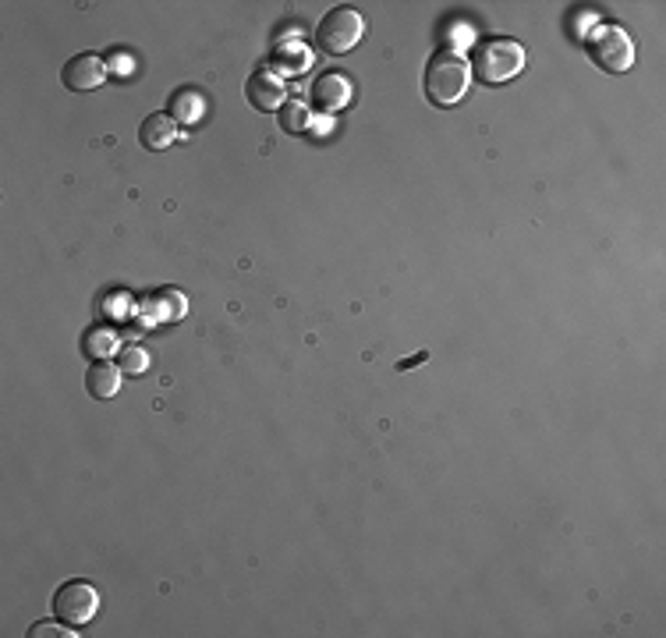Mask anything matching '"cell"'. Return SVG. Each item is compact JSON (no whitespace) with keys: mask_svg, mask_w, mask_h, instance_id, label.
Listing matches in <instances>:
<instances>
[{"mask_svg":"<svg viewBox=\"0 0 666 638\" xmlns=\"http://www.w3.org/2000/svg\"><path fill=\"white\" fill-rule=\"evenodd\" d=\"M472 86V64L457 50H436L426 64V100L433 107H454Z\"/></svg>","mask_w":666,"mask_h":638,"instance_id":"6da1fadb","label":"cell"},{"mask_svg":"<svg viewBox=\"0 0 666 638\" xmlns=\"http://www.w3.org/2000/svg\"><path fill=\"white\" fill-rule=\"evenodd\" d=\"M468 64H472V75L479 78L482 86H504L525 68V50L514 39L486 36L475 43V54Z\"/></svg>","mask_w":666,"mask_h":638,"instance_id":"7a4b0ae2","label":"cell"},{"mask_svg":"<svg viewBox=\"0 0 666 638\" xmlns=\"http://www.w3.org/2000/svg\"><path fill=\"white\" fill-rule=\"evenodd\" d=\"M362 36H365V18H362V11H355V8H333L330 15L319 22V29H316V43H319V50L323 54H330V57H344V54H351V50L362 43Z\"/></svg>","mask_w":666,"mask_h":638,"instance_id":"3957f363","label":"cell"},{"mask_svg":"<svg viewBox=\"0 0 666 638\" xmlns=\"http://www.w3.org/2000/svg\"><path fill=\"white\" fill-rule=\"evenodd\" d=\"M585 47H589V57L596 61V68L606 71V75H624V71L635 64V43H631L628 32L617 29V25L596 29Z\"/></svg>","mask_w":666,"mask_h":638,"instance_id":"277c9868","label":"cell"},{"mask_svg":"<svg viewBox=\"0 0 666 638\" xmlns=\"http://www.w3.org/2000/svg\"><path fill=\"white\" fill-rule=\"evenodd\" d=\"M96 610H100V592H96L89 582L71 578V582H64L61 589L54 592V614H57V621H64L68 628H82V624H89L96 617Z\"/></svg>","mask_w":666,"mask_h":638,"instance_id":"5b68a950","label":"cell"},{"mask_svg":"<svg viewBox=\"0 0 666 638\" xmlns=\"http://www.w3.org/2000/svg\"><path fill=\"white\" fill-rule=\"evenodd\" d=\"M107 75H110V68L100 54H78L64 64L61 82L71 89V93H93V89H100L103 82H107Z\"/></svg>","mask_w":666,"mask_h":638,"instance_id":"8992f818","label":"cell"},{"mask_svg":"<svg viewBox=\"0 0 666 638\" xmlns=\"http://www.w3.org/2000/svg\"><path fill=\"white\" fill-rule=\"evenodd\" d=\"M245 96L248 103L259 110V114H277L280 107L287 103V86L284 78L277 75V71H252L245 82Z\"/></svg>","mask_w":666,"mask_h":638,"instance_id":"52a82bcc","label":"cell"},{"mask_svg":"<svg viewBox=\"0 0 666 638\" xmlns=\"http://www.w3.org/2000/svg\"><path fill=\"white\" fill-rule=\"evenodd\" d=\"M174 139H178V121H174L171 114H163V110L149 114L139 125V142H142V149H149V153H163Z\"/></svg>","mask_w":666,"mask_h":638,"instance_id":"ba28073f","label":"cell"},{"mask_svg":"<svg viewBox=\"0 0 666 638\" xmlns=\"http://www.w3.org/2000/svg\"><path fill=\"white\" fill-rule=\"evenodd\" d=\"M121 366H114L110 358H96L93 366L86 369V390L93 401H110V397L121 390Z\"/></svg>","mask_w":666,"mask_h":638,"instance_id":"9c48e42d","label":"cell"},{"mask_svg":"<svg viewBox=\"0 0 666 638\" xmlns=\"http://www.w3.org/2000/svg\"><path fill=\"white\" fill-rule=\"evenodd\" d=\"M312 93H316L319 107H323L326 114H333L337 107H344V103H348V82H344L341 75H323L316 82V89H312Z\"/></svg>","mask_w":666,"mask_h":638,"instance_id":"30bf717a","label":"cell"},{"mask_svg":"<svg viewBox=\"0 0 666 638\" xmlns=\"http://www.w3.org/2000/svg\"><path fill=\"white\" fill-rule=\"evenodd\" d=\"M167 114L174 117V121H178V125H188L192 128L195 121H199L202 117V96L195 93V89H178V93L171 96V110H167Z\"/></svg>","mask_w":666,"mask_h":638,"instance_id":"8fae6325","label":"cell"},{"mask_svg":"<svg viewBox=\"0 0 666 638\" xmlns=\"http://www.w3.org/2000/svg\"><path fill=\"white\" fill-rule=\"evenodd\" d=\"M280 125H284V132L302 135L305 128H309V110H305V103L287 100L284 107H280Z\"/></svg>","mask_w":666,"mask_h":638,"instance_id":"7c38bea8","label":"cell"},{"mask_svg":"<svg viewBox=\"0 0 666 638\" xmlns=\"http://www.w3.org/2000/svg\"><path fill=\"white\" fill-rule=\"evenodd\" d=\"M114 348H117V337L110 334L107 327H93L86 334V351L93 358H110V351H114Z\"/></svg>","mask_w":666,"mask_h":638,"instance_id":"4fadbf2b","label":"cell"},{"mask_svg":"<svg viewBox=\"0 0 666 638\" xmlns=\"http://www.w3.org/2000/svg\"><path fill=\"white\" fill-rule=\"evenodd\" d=\"M149 369V355L142 348H124L121 351V373L128 376H142Z\"/></svg>","mask_w":666,"mask_h":638,"instance_id":"5bb4252c","label":"cell"},{"mask_svg":"<svg viewBox=\"0 0 666 638\" xmlns=\"http://www.w3.org/2000/svg\"><path fill=\"white\" fill-rule=\"evenodd\" d=\"M43 635H75V631H64L61 624H36L29 631V638H43Z\"/></svg>","mask_w":666,"mask_h":638,"instance_id":"9a60e30c","label":"cell"}]
</instances>
